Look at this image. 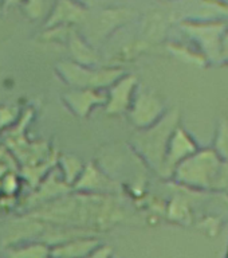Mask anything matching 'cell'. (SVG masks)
<instances>
[{
	"label": "cell",
	"mask_w": 228,
	"mask_h": 258,
	"mask_svg": "<svg viewBox=\"0 0 228 258\" xmlns=\"http://www.w3.org/2000/svg\"><path fill=\"white\" fill-rule=\"evenodd\" d=\"M179 112L171 110L165 113L159 122L146 129H138L133 136V147L144 159L146 164L161 175L164 157L169 140L179 126Z\"/></svg>",
	"instance_id": "1"
},
{
	"label": "cell",
	"mask_w": 228,
	"mask_h": 258,
	"mask_svg": "<svg viewBox=\"0 0 228 258\" xmlns=\"http://www.w3.org/2000/svg\"><path fill=\"white\" fill-rule=\"evenodd\" d=\"M221 168V159L213 149H197L177 165L172 177L189 188H211L216 184Z\"/></svg>",
	"instance_id": "2"
},
{
	"label": "cell",
	"mask_w": 228,
	"mask_h": 258,
	"mask_svg": "<svg viewBox=\"0 0 228 258\" xmlns=\"http://www.w3.org/2000/svg\"><path fill=\"white\" fill-rule=\"evenodd\" d=\"M55 73L63 84L71 89H98L112 86L122 77V70H93L90 66L74 60H60L55 64Z\"/></svg>",
	"instance_id": "3"
},
{
	"label": "cell",
	"mask_w": 228,
	"mask_h": 258,
	"mask_svg": "<svg viewBox=\"0 0 228 258\" xmlns=\"http://www.w3.org/2000/svg\"><path fill=\"white\" fill-rule=\"evenodd\" d=\"M165 105L160 97L152 90H142L134 96L129 109V117L137 129H146L164 117Z\"/></svg>",
	"instance_id": "4"
},
{
	"label": "cell",
	"mask_w": 228,
	"mask_h": 258,
	"mask_svg": "<svg viewBox=\"0 0 228 258\" xmlns=\"http://www.w3.org/2000/svg\"><path fill=\"white\" fill-rule=\"evenodd\" d=\"M197 151L196 143L192 140V137L185 132L184 129L177 126L173 132L171 140H169L168 148L164 157V164L161 169V176L172 177L175 169L181 161H184L187 157Z\"/></svg>",
	"instance_id": "5"
},
{
	"label": "cell",
	"mask_w": 228,
	"mask_h": 258,
	"mask_svg": "<svg viewBox=\"0 0 228 258\" xmlns=\"http://www.w3.org/2000/svg\"><path fill=\"white\" fill-rule=\"evenodd\" d=\"M187 30V34L192 36L199 43H204V51L208 56L216 58V44L221 47L223 36L224 32L223 27L224 24L216 23V22H209V20H203V22H192V23H184L181 26Z\"/></svg>",
	"instance_id": "6"
},
{
	"label": "cell",
	"mask_w": 228,
	"mask_h": 258,
	"mask_svg": "<svg viewBox=\"0 0 228 258\" xmlns=\"http://www.w3.org/2000/svg\"><path fill=\"white\" fill-rule=\"evenodd\" d=\"M137 78L134 76L121 77L109 89L108 98H106V113L108 114H122L129 112L134 100V90H136Z\"/></svg>",
	"instance_id": "7"
},
{
	"label": "cell",
	"mask_w": 228,
	"mask_h": 258,
	"mask_svg": "<svg viewBox=\"0 0 228 258\" xmlns=\"http://www.w3.org/2000/svg\"><path fill=\"white\" fill-rule=\"evenodd\" d=\"M62 102L74 116L85 118L98 105L106 104V98L96 89H71L62 94Z\"/></svg>",
	"instance_id": "8"
},
{
	"label": "cell",
	"mask_w": 228,
	"mask_h": 258,
	"mask_svg": "<svg viewBox=\"0 0 228 258\" xmlns=\"http://www.w3.org/2000/svg\"><path fill=\"white\" fill-rule=\"evenodd\" d=\"M102 245L97 235H84L51 247V255L56 258H86L90 253Z\"/></svg>",
	"instance_id": "9"
},
{
	"label": "cell",
	"mask_w": 228,
	"mask_h": 258,
	"mask_svg": "<svg viewBox=\"0 0 228 258\" xmlns=\"http://www.w3.org/2000/svg\"><path fill=\"white\" fill-rule=\"evenodd\" d=\"M84 18V10L78 7L71 0H60L55 7L52 15L48 18L47 27H58L63 23H72Z\"/></svg>",
	"instance_id": "10"
},
{
	"label": "cell",
	"mask_w": 228,
	"mask_h": 258,
	"mask_svg": "<svg viewBox=\"0 0 228 258\" xmlns=\"http://www.w3.org/2000/svg\"><path fill=\"white\" fill-rule=\"evenodd\" d=\"M8 258H50L51 246L42 241H31L8 247Z\"/></svg>",
	"instance_id": "11"
},
{
	"label": "cell",
	"mask_w": 228,
	"mask_h": 258,
	"mask_svg": "<svg viewBox=\"0 0 228 258\" xmlns=\"http://www.w3.org/2000/svg\"><path fill=\"white\" fill-rule=\"evenodd\" d=\"M68 44H70V51L72 54L74 62L85 66H90V64L96 63L97 56L94 55V52L92 51V48L89 47L88 44L85 43L84 40L81 39L80 36H77L75 34H72L68 39Z\"/></svg>",
	"instance_id": "12"
},
{
	"label": "cell",
	"mask_w": 228,
	"mask_h": 258,
	"mask_svg": "<svg viewBox=\"0 0 228 258\" xmlns=\"http://www.w3.org/2000/svg\"><path fill=\"white\" fill-rule=\"evenodd\" d=\"M60 172L63 175V181L68 185H74L81 173L84 172V164L81 163L78 157L71 156V155H63L59 159Z\"/></svg>",
	"instance_id": "13"
},
{
	"label": "cell",
	"mask_w": 228,
	"mask_h": 258,
	"mask_svg": "<svg viewBox=\"0 0 228 258\" xmlns=\"http://www.w3.org/2000/svg\"><path fill=\"white\" fill-rule=\"evenodd\" d=\"M213 151L217 153V156L220 157L221 160H225L228 163V120H221L217 125Z\"/></svg>",
	"instance_id": "14"
},
{
	"label": "cell",
	"mask_w": 228,
	"mask_h": 258,
	"mask_svg": "<svg viewBox=\"0 0 228 258\" xmlns=\"http://www.w3.org/2000/svg\"><path fill=\"white\" fill-rule=\"evenodd\" d=\"M168 215L172 221L180 222V223H187L185 219L191 217V213H189L188 205L183 199H176V201H173L171 203V206H169Z\"/></svg>",
	"instance_id": "15"
},
{
	"label": "cell",
	"mask_w": 228,
	"mask_h": 258,
	"mask_svg": "<svg viewBox=\"0 0 228 258\" xmlns=\"http://www.w3.org/2000/svg\"><path fill=\"white\" fill-rule=\"evenodd\" d=\"M114 257V250L112 246L100 245L93 253H90L86 258H113Z\"/></svg>",
	"instance_id": "16"
},
{
	"label": "cell",
	"mask_w": 228,
	"mask_h": 258,
	"mask_svg": "<svg viewBox=\"0 0 228 258\" xmlns=\"http://www.w3.org/2000/svg\"><path fill=\"white\" fill-rule=\"evenodd\" d=\"M23 2V0H3L4 7H12V6H18Z\"/></svg>",
	"instance_id": "17"
},
{
	"label": "cell",
	"mask_w": 228,
	"mask_h": 258,
	"mask_svg": "<svg viewBox=\"0 0 228 258\" xmlns=\"http://www.w3.org/2000/svg\"><path fill=\"white\" fill-rule=\"evenodd\" d=\"M4 7V4H3V0H0V10Z\"/></svg>",
	"instance_id": "18"
},
{
	"label": "cell",
	"mask_w": 228,
	"mask_h": 258,
	"mask_svg": "<svg viewBox=\"0 0 228 258\" xmlns=\"http://www.w3.org/2000/svg\"><path fill=\"white\" fill-rule=\"evenodd\" d=\"M225 258H228V251H227V254H225Z\"/></svg>",
	"instance_id": "19"
},
{
	"label": "cell",
	"mask_w": 228,
	"mask_h": 258,
	"mask_svg": "<svg viewBox=\"0 0 228 258\" xmlns=\"http://www.w3.org/2000/svg\"><path fill=\"white\" fill-rule=\"evenodd\" d=\"M50 258H56V257H52V255H51V257H50Z\"/></svg>",
	"instance_id": "20"
},
{
	"label": "cell",
	"mask_w": 228,
	"mask_h": 258,
	"mask_svg": "<svg viewBox=\"0 0 228 258\" xmlns=\"http://www.w3.org/2000/svg\"><path fill=\"white\" fill-rule=\"evenodd\" d=\"M165 2H169V0H165Z\"/></svg>",
	"instance_id": "21"
}]
</instances>
